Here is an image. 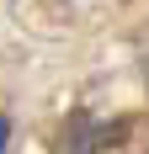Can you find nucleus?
<instances>
[{
  "label": "nucleus",
  "instance_id": "nucleus-1",
  "mask_svg": "<svg viewBox=\"0 0 149 154\" xmlns=\"http://www.w3.org/2000/svg\"><path fill=\"white\" fill-rule=\"evenodd\" d=\"M128 133V122H96V117H69V128H64V138H59V154H101L112 149V143Z\"/></svg>",
  "mask_w": 149,
  "mask_h": 154
},
{
  "label": "nucleus",
  "instance_id": "nucleus-2",
  "mask_svg": "<svg viewBox=\"0 0 149 154\" xmlns=\"http://www.w3.org/2000/svg\"><path fill=\"white\" fill-rule=\"evenodd\" d=\"M5 138H11V122L0 117V154H5Z\"/></svg>",
  "mask_w": 149,
  "mask_h": 154
}]
</instances>
